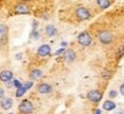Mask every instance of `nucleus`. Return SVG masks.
<instances>
[{
    "instance_id": "26",
    "label": "nucleus",
    "mask_w": 124,
    "mask_h": 114,
    "mask_svg": "<svg viewBox=\"0 0 124 114\" xmlns=\"http://www.w3.org/2000/svg\"><path fill=\"white\" fill-rule=\"evenodd\" d=\"M94 114H101V111H100V110H97L95 112H94Z\"/></svg>"
},
{
    "instance_id": "20",
    "label": "nucleus",
    "mask_w": 124,
    "mask_h": 114,
    "mask_svg": "<svg viewBox=\"0 0 124 114\" xmlns=\"http://www.w3.org/2000/svg\"><path fill=\"white\" fill-rule=\"evenodd\" d=\"M110 71H103V74H102V76L105 77V79H109L110 77Z\"/></svg>"
},
{
    "instance_id": "8",
    "label": "nucleus",
    "mask_w": 124,
    "mask_h": 114,
    "mask_svg": "<svg viewBox=\"0 0 124 114\" xmlns=\"http://www.w3.org/2000/svg\"><path fill=\"white\" fill-rule=\"evenodd\" d=\"M14 10H15V13L16 14H29L30 13V8L24 4L16 5V6L14 7Z\"/></svg>"
},
{
    "instance_id": "23",
    "label": "nucleus",
    "mask_w": 124,
    "mask_h": 114,
    "mask_svg": "<svg viewBox=\"0 0 124 114\" xmlns=\"http://www.w3.org/2000/svg\"><path fill=\"white\" fill-rule=\"evenodd\" d=\"M120 92H121V95L122 96H124V83L121 85V88H120Z\"/></svg>"
},
{
    "instance_id": "18",
    "label": "nucleus",
    "mask_w": 124,
    "mask_h": 114,
    "mask_svg": "<svg viewBox=\"0 0 124 114\" xmlns=\"http://www.w3.org/2000/svg\"><path fill=\"white\" fill-rule=\"evenodd\" d=\"M13 85H14V87H16L17 89H20L21 87H22L21 82H20V81H17V79H14V81H13Z\"/></svg>"
},
{
    "instance_id": "7",
    "label": "nucleus",
    "mask_w": 124,
    "mask_h": 114,
    "mask_svg": "<svg viewBox=\"0 0 124 114\" xmlns=\"http://www.w3.org/2000/svg\"><path fill=\"white\" fill-rule=\"evenodd\" d=\"M12 79H13V73L10 70H2V71H0V81L1 82L8 83Z\"/></svg>"
},
{
    "instance_id": "10",
    "label": "nucleus",
    "mask_w": 124,
    "mask_h": 114,
    "mask_svg": "<svg viewBox=\"0 0 124 114\" xmlns=\"http://www.w3.org/2000/svg\"><path fill=\"white\" fill-rule=\"evenodd\" d=\"M0 106L2 110H9L12 106H13V99L9 98V97H6V98H2L0 100Z\"/></svg>"
},
{
    "instance_id": "3",
    "label": "nucleus",
    "mask_w": 124,
    "mask_h": 114,
    "mask_svg": "<svg viewBox=\"0 0 124 114\" xmlns=\"http://www.w3.org/2000/svg\"><path fill=\"white\" fill-rule=\"evenodd\" d=\"M77 40H78V43H79L82 46L87 47V46H90L91 43H92V37H91V35H90L89 32L83 31V32H80L79 36L77 37Z\"/></svg>"
},
{
    "instance_id": "17",
    "label": "nucleus",
    "mask_w": 124,
    "mask_h": 114,
    "mask_svg": "<svg viewBox=\"0 0 124 114\" xmlns=\"http://www.w3.org/2000/svg\"><path fill=\"white\" fill-rule=\"evenodd\" d=\"M7 31H8V29L6 26H0V35L1 36H5L7 34Z\"/></svg>"
},
{
    "instance_id": "12",
    "label": "nucleus",
    "mask_w": 124,
    "mask_h": 114,
    "mask_svg": "<svg viewBox=\"0 0 124 114\" xmlns=\"http://www.w3.org/2000/svg\"><path fill=\"white\" fill-rule=\"evenodd\" d=\"M64 58H66V61L70 63V62H72L74 60H75L76 54L72 50H68V51L66 52V54H64Z\"/></svg>"
},
{
    "instance_id": "6",
    "label": "nucleus",
    "mask_w": 124,
    "mask_h": 114,
    "mask_svg": "<svg viewBox=\"0 0 124 114\" xmlns=\"http://www.w3.org/2000/svg\"><path fill=\"white\" fill-rule=\"evenodd\" d=\"M37 90H38V92L41 93V95H47V93H51L53 89L47 83H40L39 85L37 87Z\"/></svg>"
},
{
    "instance_id": "19",
    "label": "nucleus",
    "mask_w": 124,
    "mask_h": 114,
    "mask_svg": "<svg viewBox=\"0 0 124 114\" xmlns=\"http://www.w3.org/2000/svg\"><path fill=\"white\" fill-rule=\"evenodd\" d=\"M32 84H33V82H27V83L24 84L23 87H24V88H25V89L28 90V89H30L31 87H32Z\"/></svg>"
},
{
    "instance_id": "4",
    "label": "nucleus",
    "mask_w": 124,
    "mask_h": 114,
    "mask_svg": "<svg viewBox=\"0 0 124 114\" xmlns=\"http://www.w3.org/2000/svg\"><path fill=\"white\" fill-rule=\"evenodd\" d=\"M98 38H99V40L101 42L102 44H110L111 42H113V39H114V36H113V34L111 32H109V31L107 30H102L100 31L99 34H98Z\"/></svg>"
},
{
    "instance_id": "5",
    "label": "nucleus",
    "mask_w": 124,
    "mask_h": 114,
    "mask_svg": "<svg viewBox=\"0 0 124 114\" xmlns=\"http://www.w3.org/2000/svg\"><path fill=\"white\" fill-rule=\"evenodd\" d=\"M87 99L93 104H97L102 99V92L99 90H92L87 93Z\"/></svg>"
},
{
    "instance_id": "9",
    "label": "nucleus",
    "mask_w": 124,
    "mask_h": 114,
    "mask_svg": "<svg viewBox=\"0 0 124 114\" xmlns=\"http://www.w3.org/2000/svg\"><path fill=\"white\" fill-rule=\"evenodd\" d=\"M37 53H38L39 57H47V55H49V54H51V47H49V45H47V44L41 45V46L38 48Z\"/></svg>"
},
{
    "instance_id": "21",
    "label": "nucleus",
    "mask_w": 124,
    "mask_h": 114,
    "mask_svg": "<svg viewBox=\"0 0 124 114\" xmlns=\"http://www.w3.org/2000/svg\"><path fill=\"white\" fill-rule=\"evenodd\" d=\"M109 96H110L111 98H114V97H116V96H117V92H116L115 90H111V91L109 92Z\"/></svg>"
},
{
    "instance_id": "16",
    "label": "nucleus",
    "mask_w": 124,
    "mask_h": 114,
    "mask_svg": "<svg viewBox=\"0 0 124 114\" xmlns=\"http://www.w3.org/2000/svg\"><path fill=\"white\" fill-rule=\"evenodd\" d=\"M27 92V89L24 88V87H21L20 89H17V91H16V97H21V96H23L24 93Z\"/></svg>"
},
{
    "instance_id": "25",
    "label": "nucleus",
    "mask_w": 124,
    "mask_h": 114,
    "mask_svg": "<svg viewBox=\"0 0 124 114\" xmlns=\"http://www.w3.org/2000/svg\"><path fill=\"white\" fill-rule=\"evenodd\" d=\"M123 52H124V47H123V46H122V47H121V50H120V51H118V55H120V57H121V55L123 54Z\"/></svg>"
},
{
    "instance_id": "1",
    "label": "nucleus",
    "mask_w": 124,
    "mask_h": 114,
    "mask_svg": "<svg viewBox=\"0 0 124 114\" xmlns=\"http://www.w3.org/2000/svg\"><path fill=\"white\" fill-rule=\"evenodd\" d=\"M18 111L21 112L22 114H30L33 112V105H32V103L30 100H28V99H24L20 103V105H18Z\"/></svg>"
},
{
    "instance_id": "14",
    "label": "nucleus",
    "mask_w": 124,
    "mask_h": 114,
    "mask_svg": "<svg viewBox=\"0 0 124 114\" xmlns=\"http://www.w3.org/2000/svg\"><path fill=\"white\" fill-rule=\"evenodd\" d=\"M103 110H106V111H113V110H115V103L114 101H111V100H106L105 103H103Z\"/></svg>"
},
{
    "instance_id": "13",
    "label": "nucleus",
    "mask_w": 124,
    "mask_h": 114,
    "mask_svg": "<svg viewBox=\"0 0 124 114\" xmlns=\"http://www.w3.org/2000/svg\"><path fill=\"white\" fill-rule=\"evenodd\" d=\"M43 76V71L40 69H33L30 71V79H39Z\"/></svg>"
},
{
    "instance_id": "15",
    "label": "nucleus",
    "mask_w": 124,
    "mask_h": 114,
    "mask_svg": "<svg viewBox=\"0 0 124 114\" xmlns=\"http://www.w3.org/2000/svg\"><path fill=\"white\" fill-rule=\"evenodd\" d=\"M97 4L100 6V8L105 9V8H107V7H109V6H110L111 1H107V0H98Z\"/></svg>"
},
{
    "instance_id": "2",
    "label": "nucleus",
    "mask_w": 124,
    "mask_h": 114,
    "mask_svg": "<svg viewBox=\"0 0 124 114\" xmlns=\"http://www.w3.org/2000/svg\"><path fill=\"white\" fill-rule=\"evenodd\" d=\"M75 15L79 21H85V20L91 18L90 10L87 8H85V7H77V8H76V12H75Z\"/></svg>"
},
{
    "instance_id": "22",
    "label": "nucleus",
    "mask_w": 124,
    "mask_h": 114,
    "mask_svg": "<svg viewBox=\"0 0 124 114\" xmlns=\"http://www.w3.org/2000/svg\"><path fill=\"white\" fill-rule=\"evenodd\" d=\"M4 95H5V91L2 88H0V99H2L4 98Z\"/></svg>"
},
{
    "instance_id": "11",
    "label": "nucleus",
    "mask_w": 124,
    "mask_h": 114,
    "mask_svg": "<svg viewBox=\"0 0 124 114\" xmlns=\"http://www.w3.org/2000/svg\"><path fill=\"white\" fill-rule=\"evenodd\" d=\"M45 31H46V35L48 36V37H53V36L56 35V28L54 26H52V24H48V26H46V29H45Z\"/></svg>"
},
{
    "instance_id": "24",
    "label": "nucleus",
    "mask_w": 124,
    "mask_h": 114,
    "mask_svg": "<svg viewBox=\"0 0 124 114\" xmlns=\"http://www.w3.org/2000/svg\"><path fill=\"white\" fill-rule=\"evenodd\" d=\"M64 52V50H63V48H61V50H59V51H56V52H55V55H59V54H61V53H63Z\"/></svg>"
}]
</instances>
